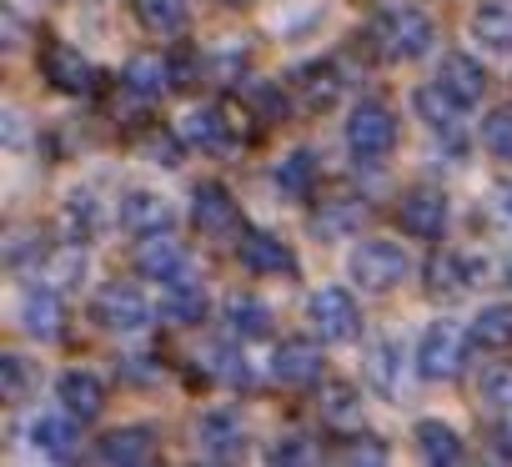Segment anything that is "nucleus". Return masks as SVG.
<instances>
[{
    "label": "nucleus",
    "instance_id": "1",
    "mask_svg": "<svg viewBox=\"0 0 512 467\" xmlns=\"http://www.w3.org/2000/svg\"><path fill=\"white\" fill-rule=\"evenodd\" d=\"M367 41H372L387 61H417V56L432 51L437 26H432V16H427L422 6H407V0H402V6H382V11L372 16Z\"/></svg>",
    "mask_w": 512,
    "mask_h": 467
},
{
    "label": "nucleus",
    "instance_id": "2",
    "mask_svg": "<svg viewBox=\"0 0 512 467\" xmlns=\"http://www.w3.org/2000/svg\"><path fill=\"white\" fill-rule=\"evenodd\" d=\"M347 272H352V282L362 287V292H392V287H402V277L412 272V262H407V252L397 247V242H362L352 257H347Z\"/></svg>",
    "mask_w": 512,
    "mask_h": 467
},
{
    "label": "nucleus",
    "instance_id": "3",
    "mask_svg": "<svg viewBox=\"0 0 512 467\" xmlns=\"http://www.w3.org/2000/svg\"><path fill=\"white\" fill-rule=\"evenodd\" d=\"M347 146L357 161H382L397 146V116L382 101H357L347 116Z\"/></svg>",
    "mask_w": 512,
    "mask_h": 467
},
{
    "label": "nucleus",
    "instance_id": "4",
    "mask_svg": "<svg viewBox=\"0 0 512 467\" xmlns=\"http://www.w3.org/2000/svg\"><path fill=\"white\" fill-rule=\"evenodd\" d=\"M91 317L106 327V332H141L151 322V302L136 282H106L96 297H91Z\"/></svg>",
    "mask_w": 512,
    "mask_h": 467
},
{
    "label": "nucleus",
    "instance_id": "5",
    "mask_svg": "<svg viewBox=\"0 0 512 467\" xmlns=\"http://www.w3.org/2000/svg\"><path fill=\"white\" fill-rule=\"evenodd\" d=\"M467 362V337L457 322H432L417 342V372L427 382H452Z\"/></svg>",
    "mask_w": 512,
    "mask_h": 467
},
{
    "label": "nucleus",
    "instance_id": "6",
    "mask_svg": "<svg viewBox=\"0 0 512 467\" xmlns=\"http://www.w3.org/2000/svg\"><path fill=\"white\" fill-rule=\"evenodd\" d=\"M307 322L317 327L322 342H357V337H362V312H357L352 292H342V287H322V292H312V302H307Z\"/></svg>",
    "mask_w": 512,
    "mask_h": 467
},
{
    "label": "nucleus",
    "instance_id": "7",
    "mask_svg": "<svg viewBox=\"0 0 512 467\" xmlns=\"http://www.w3.org/2000/svg\"><path fill=\"white\" fill-rule=\"evenodd\" d=\"M191 221H196L201 237L231 242L236 231H241V206L231 201V191H226L221 181H201V186L191 191Z\"/></svg>",
    "mask_w": 512,
    "mask_h": 467
},
{
    "label": "nucleus",
    "instance_id": "8",
    "mask_svg": "<svg viewBox=\"0 0 512 467\" xmlns=\"http://www.w3.org/2000/svg\"><path fill=\"white\" fill-rule=\"evenodd\" d=\"M181 136H186L191 146L211 151V156H226L246 131H241V121H236V111H231V106H196V111H186Z\"/></svg>",
    "mask_w": 512,
    "mask_h": 467
},
{
    "label": "nucleus",
    "instance_id": "9",
    "mask_svg": "<svg viewBox=\"0 0 512 467\" xmlns=\"http://www.w3.org/2000/svg\"><path fill=\"white\" fill-rule=\"evenodd\" d=\"M196 447H201L206 457H216V462L241 457V452H246V422H241V412H231V407L201 412V417H196Z\"/></svg>",
    "mask_w": 512,
    "mask_h": 467
},
{
    "label": "nucleus",
    "instance_id": "10",
    "mask_svg": "<svg viewBox=\"0 0 512 467\" xmlns=\"http://www.w3.org/2000/svg\"><path fill=\"white\" fill-rule=\"evenodd\" d=\"M241 267L251 277H292L297 272V252L282 237H272V231H246L241 237Z\"/></svg>",
    "mask_w": 512,
    "mask_h": 467
},
{
    "label": "nucleus",
    "instance_id": "11",
    "mask_svg": "<svg viewBox=\"0 0 512 467\" xmlns=\"http://www.w3.org/2000/svg\"><path fill=\"white\" fill-rule=\"evenodd\" d=\"M136 272L166 287V282H176V277L191 272V257H186V247H181L176 237H166V231H151V237L136 247Z\"/></svg>",
    "mask_w": 512,
    "mask_h": 467
},
{
    "label": "nucleus",
    "instance_id": "12",
    "mask_svg": "<svg viewBox=\"0 0 512 467\" xmlns=\"http://www.w3.org/2000/svg\"><path fill=\"white\" fill-rule=\"evenodd\" d=\"M402 231L407 237H422V242H437L442 231H447V196L432 191V186H417L402 196Z\"/></svg>",
    "mask_w": 512,
    "mask_h": 467
},
{
    "label": "nucleus",
    "instance_id": "13",
    "mask_svg": "<svg viewBox=\"0 0 512 467\" xmlns=\"http://www.w3.org/2000/svg\"><path fill=\"white\" fill-rule=\"evenodd\" d=\"M41 71H46V81L56 86V91H66V96H86L91 86H96V66L76 51V46H46V56H41Z\"/></svg>",
    "mask_w": 512,
    "mask_h": 467
},
{
    "label": "nucleus",
    "instance_id": "14",
    "mask_svg": "<svg viewBox=\"0 0 512 467\" xmlns=\"http://www.w3.org/2000/svg\"><path fill=\"white\" fill-rule=\"evenodd\" d=\"M56 397H61V407H66L71 417H81V422H96V417L106 412V387H101V377L86 372V367H66V372L56 377Z\"/></svg>",
    "mask_w": 512,
    "mask_h": 467
},
{
    "label": "nucleus",
    "instance_id": "15",
    "mask_svg": "<svg viewBox=\"0 0 512 467\" xmlns=\"http://www.w3.org/2000/svg\"><path fill=\"white\" fill-rule=\"evenodd\" d=\"M116 216H121V226H126V231H136V237H151V231H171V221H176L171 201H166L161 191H146V186L126 191Z\"/></svg>",
    "mask_w": 512,
    "mask_h": 467
},
{
    "label": "nucleus",
    "instance_id": "16",
    "mask_svg": "<svg viewBox=\"0 0 512 467\" xmlns=\"http://www.w3.org/2000/svg\"><path fill=\"white\" fill-rule=\"evenodd\" d=\"M362 221H367V201L342 191V196H322V206L312 216V231L322 242H342V237H352V231H362Z\"/></svg>",
    "mask_w": 512,
    "mask_h": 467
},
{
    "label": "nucleus",
    "instance_id": "17",
    "mask_svg": "<svg viewBox=\"0 0 512 467\" xmlns=\"http://www.w3.org/2000/svg\"><path fill=\"white\" fill-rule=\"evenodd\" d=\"M16 317H21V332H31V337H56V332H61V297H56V287H46V282L21 287Z\"/></svg>",
    "mask_w": 512,
    "mask_h": 467
},
{
    "label": "nucleus",
    "instance_id": "18",
    "mask_svg": "<svg viewBox=\"0 0 512 467\" xmlns=\"http://www.w3.org/2000/svg\"><path fill=\"white\" fill-rule=\"evenodd\" d=\"M482 272H487V262L477 267V262L462 257V252H437V257H427V292H432V297H462Z\"/></svg>",
    "mask_w": 512,
    "mask_h": 467
},
{
    "label": "nucleus",
    "instance_id": "19",
    "mask_svg": "<svg viewBox=\"0 0 512 467\" xmlns=\"http://www.w3.org/2000/svg\"><path fill=\"white\" fill-rule=\"evenodd\" d=\"M437 86H442L447 96H457L462 106H477L482 91H487V71H482V61H472V56H462V51H447L442 66H437Z\"/></svg>",
    "mask_w": 512,
    "mask_h": 467
},
{
    "label": "nucleus",
    "instance_id": "20",
    "mask_svg": "<svg viewBox=\"0 0 512 467\" xmlns=\"http://www.w3.org/2000/svg\"><path fill=\"white\" fill-rule=\"evenodd\" d=\"M272 377L287 382V387L317 382V377H322V347H317V342H302V337L282 342V347L272 352Z\"/></svg>",
    "mask_w": 512,
    "mask_h": 467
},
{
    "label": "nucleus",
    "instance_id": "21",
    "mask_svg": "<svg viewBox=\"0 0 512 467\" xmlns=\"http://www.w3.org/2000/svg\"><path fill=\"white\" fill-rule=\"evenodd\" d=\"M472 41L492 56H512V0H482L472 11Z\"/></svg>",
    "mask_w": 512,
    "mask_h": 467
},
{
    "label": "nucleus",
    "instance_id": "22",
    "mask_svg": "<svg viewBox=\"0 0 512 467\" xmlns=\"http://www.w3.org/2000/svg\"><path fill=\"white\" fill-rule=\"evenodd\" d=\"M96 457H101V462H126V467L151 462V457H156V427H146V422L116 427V432H106V437L96 442Z\"/></svg>",
    "mask_w": 512,
    "mask_h": 467
},
{
    "label": "nucleus",
    "instance_id": "23",
    "mask_svg": "<svg viewBox=\"0 0 512 467\" xmlns=\"http://www.w3.org/2000/svg\"><path fill=\"white\" fill-rule=\"evenodd\" d=\"M161 317L176 322V327H196L206 317V287L196 282V272H186V277L161 287Z\"/></svg>",
    "mask_w": 512,
    "mask_h": 467
},
{
    "label": "nucleus",
    "instance_id": "24",
    "mask_svg": "<svg viewBox=\"0 0 512 467\" xmlns=\"http://www.w3.org/2000/svg\"><path fill=\"white\" fill-rule=\"evenodd\" d=\"M317 407H322V422H332V427H342V432L362 427V392H357L352 382H322Z\"/></svg>",
    "mask_w": 512,
    "mask_h": 467
},
{
    "label": "nucleus",
    "instance_id": "25",
    "mask_svg": "<svg viewBox=\"0 0 512 467\" xmlns=\"http://www.w3.org/2000/svg\"><path fill=\"white\" fill-rule=\"evenodd\" d=\"M226 327L241 337V342H251V337H267L272 332V307L262 302V297H231L226 302Z\"/></svg>",
    "mask_w": 512,
    "mask_h": 467
},
{
    "label": "nucleus",
    "instance_id": "26",
    "mask_svg": "<svg viewBox=\"0 0 512 467\" xmlns=\"http://www.w3.org/2000/svg\"><path fill=\"white\" fill-rule=\"evenodd\" d=\"M412 106L422 111V121H427L432 131H447V136L462 126V111H467V106H462L457 96H447L442 86H422V91L412 96Z\"/></svg>",
    "mask_w": 512,
    "mask_h": 467
},
{
    "label": "nucleus",
    "instance_id": "27",
    "mask_svg": "<svg viewBox=\"0 0 512 467\" xmlns=\"http://www.w3.org/2000/svg\"><path fill=\"white\" fill-rule=\"evenodd\" d=\"M317 181H322V161H317V151L297 146L292 156H282V166H277V186H282L287 196H312Z\"/></svg>",
    "mask_w": 512,
    "mask_h": 467
},
{
    "label": "nucleus",
    "instance_id": "28",
    "mask_svg": "<svg viewBox=\"0 0 512 467\" xmlns=\"http://www.w3.org/2000/svg\"><path fill=\"white\" fill-rule=\"evenodd\" d=\"M367 372H372V387H377V392H387V397L402 392V347H397V337H377V342H372Z\"/></svg>",
    "mask_w": 512,
    "mask_h": 467
},
{
    "label": "nucleus",
    "instance_id": "29",
    "mask_svg": "<svg viewBox=\"0 0 512 467\" xmlns=\"http://www.w3.org/2000/svg\"><path fill=\"white\" fill-rule=\"evenodd\" d=\"M81 422V417H76ZM76 422H71V412L66 417H36L31 422V447L36 452H51V457H71L76 452Z\"/></svg>",
    "mask_w": 512,
    "mask_h": 467
},
{
    "label": "nucleus",
    "instance_id": "30",
    "mask_svg": "<svg viewBox=\"0 0 512 467\" xmlns=\"http://www.w3.org/2000/svg\"><path fill=\"white\" fill-rule=\"evenodd\" d=\"M412 437H417V452H422L427 462H462V437H457L447 422H437V417H422Z\"/></svg>",
    "mask_w": 512,
    "mask_h": 467
},
{
    "label": "nucleus",
    "instance_id": "31",
    "mask_svg": "<svg viewBox=\"0 0 512 467\" xmlns=\"http://www.w3.org/2000/svg\"><path fill=\"white\" fill-rule=\"evenodd\" d=\"M136 21L151 31V36H176L186 31V0H131Z\"/></svg>",
    "mask_w": 512,
    "mask_h": 467
},
{
    "label": "nucleus",
    "instance_id": "32",
    "mask_svg": "<svg viewBox=\"0 0 512 467\" xmlns=\"http://www.w3.org/2000/svg\"><path fill=\"white\" fill-rule=\"evenodd\" d=\"M297 86H302L307 106H337V101H342V76H337L332 61H312V66H302V71H297Z\"/></svg>",
    "mask_w": 512,
    "mask_h": 467
},
{
    "label": "nucleus",
    "instance_id": "33",
    "mask_svg": "<svg viewBox=\"0 0 512 467\" xmlns=\"http://www.w3.org/2000/svg\"><path fill=\"white\" fill-rule=\"evenodd\" d=\"M472 342H477V347H492V352L512 347V307H507V302H487V307L472 317Z\"/></svg>",
    "mask_w": 512,
    "mask_h": 467
},
{
    "label": "nucleus",
    "instance_id": "34",
    "mask_svg": "<svg viewBox=\"0 0 512 467\" xmlns=\"http://www.w3.org/2000/svg\"><path fill=\"white\" fill-rule=\"evenodd\" d=\"M121 81H126L136 96H161V91L171 86V61H161V56H131Z\"/></svg>",
    "mask_w": 512,
    "mask_h": 467
},
{
    "label": "nucleus",
    "instance_id": "35",
    "mask_svg": "<svg viewBox=\"0 0 512 467\" xmlns=\"http://www.w3.org/2000/svg\"><path fill=\"white\" fill-rule=\"evenodd\" d=\"M61 216H66V231H71V242H86L91 231L101 226V206H96V196H91L86 186H76V191L66 196Z\"/></svg>",
    "mask_w": 512,
    "mask_h": 467
},
{
    "label": "nucleus",
    "instance_id": "36",
    "mask_svg": "<svg viewBox=\"0 0 512 467\" xmlns=\"http://www.w3.org/2000/svg\"><path fill=\"white\" fill-rule=\"evenodd\" d=\"M31 387H36L31 362L21 352H0V397H6V402H26Z\"/></svg>",
    "mask_w": 512,
    "mask_h": 467
},
{
    "label": "nucleus",
    "instance_id": "37",
    "mask_svg": "<svg viewBox=\"0 0 512 467\" xmlns=\"http://www.w3.org/2000/svg\"><path fill=\"white\" fill-rule=\"evenodd\" d=\"M477 397H482L487 407L507 412V407H512V362H492V367H482V377H477Z\"/></svg>",
    "mask_w": 512,
    "mask_h": 467
},
{
    "label": "nucleus",
    "instance_id": "38",
    "mask_svg": "<svg viewBox=\"0 0 512 467\" xmlns=\"http://www.w3.org/2000/svg\"><path fill=\"white\" fill-rule=\"evenodd\" d=\"M482 146H487L497 161H512V106H502V111H492V116L482 121Z\"/></svg>",
    "mask_w": 512,
    "mask_h": 467
},
{
    "label": "nucleus",
    "instance_id": "39",
    "mask_svg": "<svg viewBox=\"0 0 512 467\" xmlns=\"http://www.w3.org/2000/svg\"><path fill=\"white\" fill-rule=\"evenodd\" d=\"M46 272H51L56 287H71V282H81V272H86V252L71 242V247H61V252L46 257Z\"/></svg>",
    "mask_w": 512,
    "mask_h": 467
},
{
    "label": "nucleus",
    "instance_id": "40",
    "mask_svg": "<svg viewBox=\"0 0 512 467\" xmlns=\"http://www.w3.org/2000/svg\"><path fill=\"white\" fill-rule=\"evenodd\" d=\"M206 372H216V377L231 382V387H246V357H236V352H226V347H211V352H206Z\"/></svg>",
    "mask_w": 512,
    "mask_h": 467
},
{
    "label": "nucleus",
    "instance_id": "41",
    "mask_svg": "<svg viewBox=\"0 0 512 467\" xmlns=\"http://www.w3.org/2000/svg\"><path fill=\"white\" fill-rule=\"evenodd\" d=\"M267 457H272V462H312V457H317V447H312L302 432H287V437H282Z\"/></svg>",
    "mask_w": 512,
    "mask_h": 467
},
{
    "label": "nucleus",
    "instance_id": "42",
    "mask_svg": "<svg viewBox=\"0 0 512 467\" xmlns=\"http://www.w3.org/2000/svg\"><path fill=\"white\" fill-rule=\"evenodd\" d=\"M146 156H151L156 166H181V146H176L171 131H151V136H146Z\"/></svg>",
    "mask_w": 512,
    "mask_h": 467
},
{
    "label": "nucleus",
    "instance_id": "43",
    "mask_svg": "<svg viewBox=\"0 0 512 467\" xmlns=\"http://www.w3.org/2000/svg\"><path fill=\"white\" fill-rule=\"evenodd\" d=\"M342 462H387V447H382L377 437H367V442L342 447Z\"/></svg>",
    "mask_w": 512,
    "mask_h": 467
},
{
    "label": "nucleus",
    "instance_id": "44",
    "mask_svg": "<svg viewBox=\"0 0 512 467\" xmlns=\"http://www.w3.org/2000/svg\"><path fill=\"white\" fill-rule=\"evenodd\" d=\"M191 71H196V56H191V51H176V56H171V86H186V81H196Z\"/></svg>",
    "mask_w": 512,
    "mask_h": 467
},
{
    "label": "nucleus",
    "instance_id": "45",
    "mask_svg": "<svg viewBox=\"0 0 512 467\" xmlns=\"http://www.w3.org/2000/svg\"><path fill=\"white\" fill-rule=\"evenodd\" d=\"M492 201H497V211L512 221V186H497V196H492Z\"/></svg>",
    "mask_w": 512,
    "mask_h": 467
},
{
    "label": "nucleus",
    "instance_id": "46",
    "mask_svg": "<svg viewBox=\"0 0 512 467\" xmlns=\"http://www.w3.org/2000/svg\"><path fill=\"white\" fill-rule=\"evenodd\" d=\"M221 6H231V11H241V6H251V0H221Z\"/></svg>",
    "mask_w": 512,
    "mask_h": 467
}]
</instances>
